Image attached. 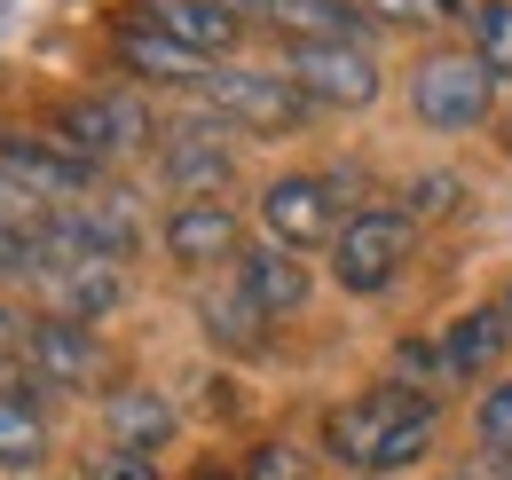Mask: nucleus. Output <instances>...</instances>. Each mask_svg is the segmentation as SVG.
<instances>
[{"label": "nucleus", "mask_w": 512, "mask_h": 480, "mask_svg": "<svg viewBox=\"0 0 512 480\" xmlns=\"http://www.w3.org/2000/svg\"><path fill=\"white\" fill-rule=\"evenodd\" d=\"M434 433H442V394H418V386L386 378L371 394H347L323 418V457L347 465V473H363V480H386L402 465H426Z\"/></svg>", "instance_id": "1"}, {"label": "nucleus", "mask_w": 512, "mask_h": 480, "mask_svg": "<svg viewBox=\"0 0 512 480\" xmlns=\"http://www.w3.org/2000/svg\"><path fill=\"white\" fill-rule=\"evenodd\" d=\"M410 252H418V221H410L402 205L371 197V205L347 213L339 237H331V284H339L347 300H386V292L402 284Z\"/></svg>", "instance_id": "2"}, {"label": "nucleus", "mask_w": 512, "mask_h": 480, "mask_svg": "<svg viewBox=\"0 0 512 480\" xmlns=\"http://www.w3.org/2000/svg\"><path fill=\"white\" fill-rule=\"evenodd\" d=\"M402 95H410V119L434 126V134H473L497 111V71L473 56V48H434L402 71Z\"/></svg>", "instance_id": "3"}, {"label": "nucleus", "mask_w": 512, "mask_h": 480, "mask_svg": "<svg viewBox=\"0 0 512 480\" xmlns=\"http://www.w3.org/2000/svg\"><path fill=\"white\" fill-rule=\"evenodd\" d=\"M197 103H205L213 119H229L237 134H292V126L316 119V103H308L276 63H213L205 87H197Z\"/></svg>", "instance_id": "4"}, {"label": "nucleus", "mask_w": 512, "mask_h": 480, "mask_svg": "<svg viewBox=\"0 0 512 480\" xmlns=\"http://www.w3.org/2000/svg\"><path fill=\"white\" fill-rule=\"evenodd\" d=\"M48 134L64 150H79V158H95V166H127V158H150L158 119H150L142 95H71L48 119Z\"/></svg>", "instance_id": "5"}, {"label": "nucleus", "mask_w": 512, "mask_h": 480, "mask_svg": "<svg viewBox=\"0 0 512 480\" xmlns=\"http://www.w3.org/2000/svg\"><path fill=\"white\" fill-rule=\"evenodd\" d=\"M276 71L316 103V111H371L386 95V71L371 48H339V40H284Z\"/></svg>", "instance_id": "6"}, {"label": "nucleus", "mask_w": 512, "mask_h": 480, "mask_svg": "<svg viewBox=\"0 0 512 480\" xmlns=\"http://www.w3.org/2000/svg\"><path fill=\"white\" fill-rule=\"evenodd\" d=\"M158 181L174 197H229V181H237V126L213 119L205 103L190 119H174L158 134Z\"/></svg>", "instance_id": "7"}, {"label": "nucleus", "mask_w": 512, "mask_h": 480, "mask_svg": "<svg viewBox=\"0 0 512 480\" xmlns=\"http://www.w3.org/2000/svg\"><path fill=\"white\" fill-rule=\"evenodd\" d=\"M253 221H260V237L284 244V252H331L347 205L331 197V181H323V174H276L268 189H260Z\"/></svg>", "instance_id": "8"}, {"label": "nucleus", "mask_w": 512, "mask_h": 480, "mask_svg": "<svg viewBox=\"0 0 512 480\" xmlns=\"http://www.w3.org/2000/svg\"><path fill=\"white\" fill-rule=\"evenodd\" d=\"M158 244H166V260H174V268L213 276V268H237V252H245L253 237H245V213H237L229 197H182V205L166 213Z\"/></svg>", "instance_id": "9"}, {"label": "nucleus", "mask_w": 512, "mask_h": 480, "mask_svg": "<svg viewBox=\"0 0 512 480\" xmlns=\"http://www.w3.org/2000/svg\"><path fill=\"white\" fill-rule=\"evenodd\" d=\"M0 174H16L40 205H79V197H95L103 166L79 158V150H64L56 134H16V126H0Z\"/></svg>", "instance_id": "10"}, {"label": "nucleus", "mask_w": 512, "mask_h": 480, "mask_svg": "<svg viewBox=\"0 0 512 480\" xmlns=\"http://www.w3.org/2000/svg\"><path fill=\"white\" fill-rule=\"evenodd\" d=\"M24 362L40 378H56L64 394H87L111 378V347L95 339V323H71V315H32L24 323Z\"/></svg>", "instance_id": "11"}, {"label": "nucleus", "mask_w": 512, "mask_h": 480, "mask_svg": "<svg viewBox=\"0 0 512 480\" xmlns=\"http://www.w3.org/2000/svg\"><path fill=\"white\" fill-rule=\"evenodd\" d=\"M229 276H237V292H245L268 323H292L300 307L316 300V268H308V252H284V244H268V237L245 244Z\"/></svg>", "instance_id": "12"}, {"label": "nucleus", "mask_w": 512, "mask_h": 480, "mask_svg": "<svg viewBox=\"0 0 512 480\" xmlns=\"http://www.w3.org/2000/svg\"><path fill=\"white\" fill-rule=\"evenodd\" d=\"M48 229L64 237L71 260H127L134 244H142L134 197H119V189H95V197H79V205H56Z\"/></svg>", "instance_id": "13"}, {"label": "nucleus", "mask_w": 512, "mask_h": 480, "mask_svg": "<svg viewBox=\"0 0 512 480\" xmlns=\"http://www.w3.org/2000/svg\"><path fill=\"white\" fill-rule=\"evenodd\" d=\"M512 355V315L505 300H481V307H465L457 323L442 331V362H449V386H481L497 362Z\"/></svg>", "instance_id": "14"}, {"label": "nucleus", "mask_w": 512, "mask_h": 480, "mask_svg": "<svg viewBox=\"0 0 512 480\" xmlns=\"http://www.w3.org/2000/svg\"><path fill=\"white\" fill-rule=\"evenodd\" d=\"M127 16L166 32V40H182V48H197V56H213V63H237V40H245V24L205 8V0H134Z\"/></svg>", "instance_id": "15"}, {"label": "nucleus", "mask_w": 512, "mask_h": 480, "mask_svg": "<svg viewBox=\"0 0 512 480\" xmlns=\"http://www.w3.org/2000/svg\"><path fill=\"white\" fill-rule=\"evenodd\" d=\"M111 48H119V63H127L134 79H150V87H205V71H213V56H197V48H182V40H166V32H150V24H134V16H119V32H111Z\"/></svg>", "instance_id": "16"}, {"label": "nucleus", "mask_w": 512, "mask_h": 480, "mask_svg": "<svg viewBox=\"0 0 512 480\" xmlns=\"http://www.w3.org/2000/svg\"><path fill=\"white\" fill-rule=\"evenodd\" d=\"M174 433H182V410H174L158 386H111V394H103V441H111V449L158 457Z\"/></svg>", "instance_id": "17"}, {"label": "nucleus", "mask_w": 512, "mask_h": 480, "mask_svg": "<svg viewBox=\"0 0 512 480\" xmlns=\"http://www.w3.org/2000/svg\"><path fill=\"white\" fill-rule=\"evenodd\" d=\"M197 331L213 339V355L253 362V355H268V331H276V323L237 292V276H221V284H205V292H197Z\"/></svg>", "instance_id": "18"}, {"label": "nucleus", "mask_w": 512, "mask_h": 480, "mask_svg": "<svg viewBox=\"0 0 512 480\" xmlns=\"http://www.w3.org/2000/svg\"><path fill=\"white\" fill-rule=\"evenodd\" d=\"M48 315H71V323H103L111 307H127V260H64L48 284Z\"/></svg>", "instance_id": "19"}, {"label": "nucleus", "mask_w": 512, "mask_h": 480, "mask_svg": "<svg viewBox=\"0 0 512 480\" xmlns=\"http://www.w3.org/2000/svg\"><path fill=\"white\" fill-rule=\"evenodd\" d=\"M268 24L284 40H339V48H371L379 24L355 0H268Z\"/></svg>", "instance_id": "20"}, {"label": "nucleus", "mask_w": 512, "mask_h": 480, "mask_svg": "<svg viewBox=\"0 0 512 480\" xmlns=\"http://www.w3.org/2000/svg\"><path fill=\"white\" fill-rule=\"evenodd\" d=\"M379 32H449L473 16V0H355Z\"/></svg>", "instance_id": "21"}, {"label": "nucleus", "mask_w": 512, "mask_h": 480, "mask_svg": "<svg viewBox=\"0 0 512 480\" xmlns=\"http://www.w3.org/2000/svg\"><path fill=\"white\" fill-rule=\"evenodd\" d=\"M465 48L497 71V87H512V0H473V16H465Z\"/></svg>", "instance_id": "22"}, {"label": "nucleus", "mask_w": 512, "mask_h": 480, "mask_svg": "<svg viewBox=\"0 0 512 480\" xmlns=\"http://www.w3.org/2000/svg\"><path fill=\"white\" fill-rule=\"evenodd\" d=\"M237 480H323V465H316V449H300V441H253L245 449V465H237Z\"/></svg>", "instance_id": "23"}, {"label": "nucleus", "mask_w": 512, "mask_h": 480, "mask_svg": "<svg viewBox=\"0 0 512 480\" xmlns=\"http://www.w3.org/2000/svg\"><path fill=\"white\" fill-rule=\"evenodd\" d=\"M0 465H48V418L0 394Z\"/></svg>", "instance_id": "24"}, {"label": "nucleus", "mask_w": 512, "mask_h": 480, "mask_svg": "<svg viewBox=\"0 0 512 480\" xmlns=\"http://www.w3.org/2000/svg\"><path fill=\"white\" fill-rule=\"evenodd\" d=\"M402 213H410V221H457V213H465V181L457 174H418L402 189Z\"/></svg>", "instance_id": "25"}, {"label": "nucleus", "mask_w": 512, "mask_h": 480, "mask_svg": "<svg viewBox=\"0 0 512 480\" xmlns=\"http://www.w3.org/2000/svg\"><path fill=\"white\" fill-rule=\"evenodd\" d=\"M473 441L512 457V378H489V386H481V402H473Z\"/></svg>", "instance_id": "26"}, {"label": "nucleus", "mask_w": 512, "mask_h": 480, "mask_svg": "<svg viewBox=\"0 0 512 480\" xmlns=\"http://www.w3.org/2000/svg\"><path fill=\"white\" fill-rule=\"evenodd\" d=\"M394 378H402V386H418V394H434V386H449L442 339H402V347H394Z\"/></svg>", "instance_id": "27"}, {"label": "nucleus", "mask_w": 512, "mask_h": 480, "mask_svg": "<svg viewBox=\"0 0 512 480\" xmlns=\"http://www.w3.org/2000/svg\"><path fill=\"white\" fill-rule=\"evenodd\" d=\"M87 480H166V473H158V457H142V449H103V457L87 465Z\"/></svg>", "instance_id": "28"}, {"label": "nucleus", "mask_w": 512, "mask_h": 480, "mask_svg": "<svg viewBox=\"0 0 512 480\" xmlns=\"http://www.w3.org/2000/svg\"><path fill=\"white\" fill-rule=\"evenodd\" d=\"M205 8H221V16H237V24H268V0H205Z\"/></svg>", "instance_id": "29"}, {"label": "nucleus", "mask_w": 512, "mask_h": 480, "mask_svg": "<svg viewBox=\"0 0 512 480\" xmlns=\"http://www.w3.org/2000/svg\"><path fill=\"white\" fill-rule=\"evenodd\" d=\"M16 355H24V323L0 307V362H16Z\"/></svg>", "instance_id": "30"}, {"label": "nucleus", "mask_w": 512, "mask_h": 480, "mask_svg": "<svg viewBox=\"0 0 512 480\" xmlns=\"http://www.w3.org/2000/svg\"><path fill=\"white\" fill-rule=\"evenodd\" d=\"M190 480H237V473H221V465H197V473Z\"/></svg>", "instance_id": "31"}, {"label": "nucleus", "mask_w": 512, "mask_h": 480, "mask_svg": "<svg viewBox=\"0 0 512 480\" xmlns=\"http://www.w3.org/2000/svg\"><path fill=\"white\" fill-rule=\"evenodd\" d=\"M442 480H473V473H442Z\"/></svg>", "instance_id": "32"}, {"label": "nucleus", "mask_w": 512, "mask_h": 480, "mask_svg": "<svg viewBox=\"0 0 512 480\" xmlns=\"http://www.w3.org/2000/svg\"><path fill=\"white\" fill-rule=\"evenodd\" d=\"M505 315H512V284H505Z\"/></svg>", "instance_id": "33"}, {"label": "nucleus", "mask_w": 512, "mask_h": 480, "mask_svg": "<svg viewBox=\"0 0 512 480\" xmlns=\"http://www.w3.org/2000/svg\"><path fill=\"white\" fill-rule=\"evenodd\" d=\"M79 480H87V473H79Z\"/></svg>", "instance_id": "34"}]
</instances>
